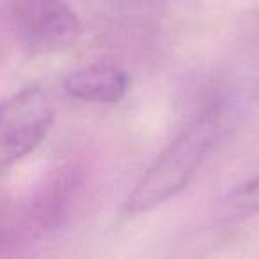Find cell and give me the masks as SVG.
<instances>
[{"label":"cell","instance_id":"cell-6","mask_svg":"<svg viewBox=\"0 0 259 259\" xmlns=\"http://www.w3.org/2000/svg\"><path fill=\"white\" fill-rule=\"evenodd\" d=\"M22 231H25L22 217H13L6 209H0V247L9 243L16 236V233Z\"/></svg>","mask_w":259,"mask_h":259},{"label":"cell","instance_id":"cell-1","mask_svg":"<svg viewBox=\"0 0 259 259\" xmlns=\"http://www.w3.org/2000/svg\"><path fill=\"white\" fill-rule=\"evenodd\" d=\"M226 132V112L219 105L197 114L148 167L124 202L128 215H141L178 195L197 174Z\"/></svg>","mask_w":259,"mask_h":259},{"label":"cell","instance_id":"cell-3","mask_svg":"<svg viewBox=\"0 0 259 259\" xmlns=\"http://www.w3.org/2000/svg\"><path fill=\"white\" fill-rule=\"evenodd\" d=\"M18 41L32 54H54L80 36V20L66 0H11Z\"/></svg>","mask_w":259,"mask_h":259},{"label":"cell","instance_id":"cell-4","mask_svg":"<svg viewBox=\"0 0 259 259\" xmlns=\"http://www.w3.org/2000/svg\"><path fill=\"white\" fill-rule=\"evenodd\" d=\"M128 87V73L110 62L82 66L64 78L66 93L89 103H115L124 98Z\"/></svg>","mask_w":259,"mask_h":259},{"label":"cell","instance_id":"cell-2","mask_svg":"<svg viewBox=\"0 0 259 259\" xmlns=\"http://www.w3.org/2000/svg\"><path fill=\"white\" fill-rule=\"evenodd\" d=\"M55 105L43 87H25L0 103V170L32 153L54 122Z\"/></svg>","mask_w":259,"mask_h":259},{"label":"cell","instance_id":"cell-5","mask_svg":"<svg viewBox=\"0 0 259 259\" xmlns=\"http://www.w3.org/2000/svg\"><path fill=\"white\" fill-rule=\"evenodd\" d=\"M227 206L236 215H250L259 211V174L236 188L227 197Z\"/></svg>","mask_w":259,"mask_h":259}]
</instances>
